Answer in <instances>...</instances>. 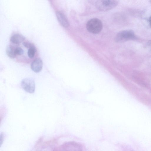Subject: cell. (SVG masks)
I'll return each mask as SVG.
<instances>
[{"label":"cell","mask_w":151,"mask_h":151,"mask_svg":"<svg viewBox=\"0 0 151 151\" xmlns=\"http://www.w3.org/2000/svg\"><path fill=\"white\" fill-rule=\"evenodd\" d=\"M148 45L151 48V40L150 41L148 42Z\"/></svg>","instance_id":"obj_14"},{"label":"cell","mask_w":151,"mask_h":151,"mask_svg":"<svg viewBox=\"0 0 151 151\" xmlns=\"http://www.w3.org/2000/svg\"><path fill=\"white\" fill-rule=\"evenodd\" d=\"M118 1L113 0H100L96 1V5L99 10L107 11L115 7L118 4Z\"/></svg>","instance_id":"obj_2"},{"label":"cell","mask_w":151,"mask_h":151,"mask_svg":"<svg viewBox=\"0 0 151 151\" xmlns=\"http://www.w3.org/2000/svg\"><path fill=\"white\" fill-rule=\"evenodd\" d=\"M43 63L42 60L40 58L35 59L32 63L31 68L35 72L38 73L42 70Z\"/></svg>","instance_id":"obj_7"},{"label":"cell","mask_w":151,"mask_h":151,"mask_svg":"<svg viewBox=\"0 0 151 151\" xmlns=\"http://www.w3.org/2000/svg\"><path fill=\"white\" fill-rule=\"evenodd\" d=\"M36 50L35 47H33L29 49L27 51V55L29 58H32L34 57Z\"/></svg>","instance_id":"obj_10"},{"label":"cell","mask_w":151,"mask_h":151,"mask_svg":"<svg viewBox=\"0 0 151 151\" xmlns=\"http://www.w3.org/2000/svg\"><path fill=\"white\" fill-rule=\"evenodd\" d=\"M15 52L16 55H21L23 54L24 51L22 48L17 47L15 49Z\"/></svg>","instance_id":"obj_11"},{"label":"cell","mask_w":151,"mask_h":151,"mask_svg":"<svg viewBox=\"0 0 151 151\" xmlns=\"http://www.w3.org/2000/svg\"><path fill=\"white\" fill-rule=\"evenodd\" d=\"M25 40L24 37L19 34H16L11 37L10 41L13 43L18 44L21 43Z\"/></svg>","instance_id":"obj_8"},{"label":"cell","mask_w":151,"mask_h":151,"mask_svg":"<svg viewBox=\"0 0 151 151\" xmlns=\"http://www.w3.org/2000/svg\"><path fill=\"white\" fill-rule=\"evenodd\" d=\"M22 44L25 47L29 48L35 47L32 43L28 42H23Z\"/></svg>","instance_id":"obj_12"},{"label":"cell","mask_w":151,"mask_h":151,"mask_svg":"<svg viewBox=\"0 0 151 151\" xmlns=\"http://www.w3.org/2000/svg\"><path fill=\"white\" fill-rule=\"evenodd\" d=\"M87 30L89 32L94 34L99 33L101 30L103 25L99 19L94 18L89 20L86 25Z\"/></svg>","instance_id":"obj_1"},{"label":"cell","mask_w":151,"mask_h":151,"mask_svg":"<svg viewBox=\"0 0 151 151\" xmlns=\"http://www.w3.org/2000/svg\"><path fill=\"white\" fill-rule=\"evenodd\" d=\"M150 1V3H151V0H150V1Z\"/></svg>","instance_id":"obj_15"},{"label":"cell","mask_w":151,"mask_h":151,"mask_svg":"<svg viewBox=\"0 0 151 151\" xmlns=\"http://www.w3.org/2000/svg\"><path fill=\"white\" fill-rule=\"evenodd\" d=\"M56 14L58 21L63 27L67 28L69 26L68 21L63 12L59 11H57Z\"/></svg>","instance_id":"obj_6"},{"label":"cell","mask_w":151,"mask_h":151,"mask_svg":"<svg viewBox=\"0 0 151 151\" xmlns=\"http://www.w3.org/2000/svg\"><path fill=\"white\" fill-rule=\"evenodd\" d=\"M149 22H150V27H151V16L149 18Z\"/></svg>","instance_id":"obj_13"},{"label":"cell","mask_w":151,"mask_h":151,"mask_svg":"<svg viewBox=\"0 0 151 151\" xmlns=\"http://www.w3.org/2000/svg\"><path fill=\"white\" fill-rule=\"evenodd\" d=\"M21 86L24 90L28 93H32L34 92L35 89V81L33 79L30 78H26L22 80Z\"/></svg>","instance_id":"obj_4"},{"label":"cell","mask_w":151,"mask_h":151,"mask_svg":"<svg viewBox=\"0 0 151 151\" xmlns=\"http://www.w3.org/2000/svg\"><path fill=\"white\" fill-rule=\"evenodd\" d=\"M137 39L134 32L132 30H126L119 32L116 35L115 40L118 42H122Z\"/></svg>","instance_id":"obj_3"},{"label":"cell","mask_w":151,"mask_h":151,"mask_svg":"<svg viewBox=\"0 0 151 151\" xmlns=\"http://www.w3.org/2000/svg\"><path fill=\"white\" fill-rule=\"evenodd\" d=\"M64 151H81L82 147L79 143L74 142L66 143L63 146Z\"/></svg>","instance_id":"obj_5"},{"label":"cell","mask_w":151,"mask_h":151,"mask_svg":"<svg viewBox=\"0 0 151 151\" xmlns=\"http://www.w3.org/2000/svg\"><path fill=\"white\" fill-rule=\"evenodd\" d=\"M15 49L11 45H8L6 49V53L8 56L11 58H14L16 55L15 52Z\"/></svg>","instance_id":"obj_9"}]
</instances>
